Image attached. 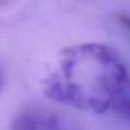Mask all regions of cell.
<instances>
[{
    "instance_id": "6da1fadb",
    "label": "cell",
    "mask_w": 130,
    "mask_h": 130,
    "mask_svg": "<svg viewBox=\"0 0 130 130\" xmlns=\"http://www.w3.org/2000/svg\"><path fill=\"white\" fill-rule=\"evenodd\" d=\"M130 73L121 55L98 42L62 48L43 79L47 98L67 107L101 115L112 103Z\"/></svg>"
},
{
    "instance_id": "7a4b0ae2",
    "label": "cell",
    "mask_w": 130,
    "mask_h": 130,
    "mask_svg": "<svg viewBox=\"0 0 130 130\" xmlns=\"http://www.w3.org/2000/svg\"><path fill=\"white\" fill-rule=\"evenodd\" d=\"M10 130H68L61 119L42 107H28L19 111Z\"/></svg>"
},
{
    "instance_id": "3957f363",
    "label": "cell",
    "mask_w": 130,
    "mask_h": 130,
    "mask_svg": "<svg viewBox=\"0 0 130 130\" xmlns=\"http://www.w3.org/2000/svg\"><path fill=\"white\" fill-rule=\"evenodd\" d=\"M111 110L121 119L130 121V77L117 93Z\"/></svg>"
},
{
    "instance_id": "277c9868",
    "label": "cell",
    "mask_w": 130,
    "mask_h": 130,
    "mask_svg": "<svg viewBox=\"0 0 130 130\" xmlns=\"http://www.w3.org/2000/svg\"><path fill=\"white\" fill-rule=\"evenodd\" d=\"M119 21H120V23L122 24V27L130 33V17L129 15H125V14H122V15H120L119 17Z\"/></svg>"
},
{
    "instance_id": "5b68a950",
    "label": "cell",
    "mask_w": 130,
    "mask_h": 130,
    "mask_svg": "<svg viewBox=\"0 0 130 130\" xmlns=\"http://www.w3.org/2000/svg\"><path fill=\"white\" fill-rule=\"evenodd\" d=\"M3 87V74H2V70H0V89Z\"/></svg>"
}]
</instances>
